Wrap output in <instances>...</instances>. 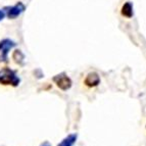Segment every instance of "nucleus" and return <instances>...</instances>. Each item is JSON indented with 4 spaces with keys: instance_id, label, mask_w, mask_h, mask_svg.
Returning <instances> with one entry per match:
<instances>
[{
    "instance_id": "nucleus-9",
    "label": "nucleus",
    "mask_w": 146,
    "mask_h": 146,
    "mask_svg": "<svg viewBox=\"0 0 146 146\" xmlns=\"http://www.w3.org/2000/svg\"><path fill=\"white\" fill-rule=\"evenodd\" d=\"M4 17H5V12L3 11V10L0 9V22H1V21L4 19Z\"/></svg>"
},
{
    "instance_id": "nucleus-8",
    "label": "nucleus",
    "mask_w": 146,
    "mask_h": 146,
    "mask_svg": "<svg viewBox=\"0 0 146 146\" xmlns=\"http://www.w3.org/2000/svg\"><path fill=\"white\" fill-rule=\"evenodd\" d=\"M12 58H13V60H15L17 64H21V66H22L25 62V54L22 52V50L17 49V50H15V52L12 53Z\"/></svg>"
},
{
    "instance_id": "nucleus-3",
    "label": "nucleus",
    "mask_w": 146,
    "mask_h": 146,
    "mask_svg": "<svg viewBox=\"0 0 146 146\" xmlns=\"http://www.w3.org/2000/svg\"><path fill=\"white\" fill-rule=\"evenodd\" d=\"M26 9V6L23 2H17V4L12 5V6H6L4 7L3 11L5 12V15L10 19V20H15L17 17H19L23 12Z\"/></svg>"
},
{
    "instance_id": "nucleus-4",
    "label": "nucleus",
    "mask_w": 146,
    "mask_h": 146,
    "mask_svg": "<svg viewBox=\"0 0 146 146\" xmlns=\"http://www.w3.org/2000/svg\"><path fill=\"white\" fill-rule=\"evenodd\" d=\"M53 82L62 91H68V89H71L72 84H73L71 78L68 77L64 73H61L53 77Z\"/></svg>"
},
{
    "instance_id": "nucleus-5",
    "label": "nucleus",
    "mask_w": 146,
    "mask_h": 146,
    "mask_svg": "<svg viewBox=\"0 0 146 146\" xmlns=\"http://www.w3.org/2000/svg\"><path fill=\"white\" fill-rule=\"evenodd\" d=\"M84 84H85L87 87H96L100 84V77L97 73L92 72V73H89L86 76L85 80H84Z\"/></svg>"
},
{
    "instance_id": "nucleus-7",
    "label": "nucleus",
    "mask_w": 146,
    "mask_h": 146,
    "mask_svg": "<svg viewBox=\"0 0 146 146\" xmlns=\"http://www.w3.org/2000/svg\"><path fill=\"white\" fill-rule=\"evenodd\" d=\"M77 138H78V134H76V133L70 134L63 139L57 146H73L75 144V142L77 141Z\"/></svg>"
},
{
    "instance_id": "nucleus-10",
    "label": "nucleus",
    "mask_w": 146,
    "mask_h": 146,
    "mask_svg": "<svg viewBox=\"0 0 146 146\" xmlns=\"http://www.w3.org/2000/svg\"><path fill=\"white\" fill-rule=\"evenodd\" d=\"M41 146H50V144H49L48 142H45V143H43Z\"/></svg>"
},
{
    "instance_id": "nucleus-1",
    "label": "nucleus",
    "mask_w": 146,
    "mask_h": 146,
    "mask_svg": "<svg viewBox=\"0 0 146 146\" xmlns=\"http://www.w3.org/2000/svg\"><path fill=\"white\" fill-rule=\"evenodd\" d=\"M21 83L20 77L13 70L9 68H4L0 70V84L1 85H11L17 87Z\"/></svg>"
},
{
    "instance_id": "nucleus-2",
    "label": "nucleus",
    "mask_w": 146,
    "mask_h": 146,
    "mask_svg": "<svg viewBox=\"0 0 146 146\" xmlns=\"http://www.w3.org/2000/svg\"><path fill=\"white\" fill-rule=\"evenodd\" d=\"M15 46V42L5 38L0 41V61L6 62L8 59V53Z\"/></svg>"
},
{
    "instance_id": "nucleus-6",
    "label": "nucleus",
    "mask_w": 146,
    "mask_h": 146,
    "mask_svg": "<svg viewBox=\"0 0 146 146\" xmlns=\"http://www.w3.org/2000/svg\"><path fill=\"white\" fill-rule=\"evenodd\" d=\"M121 13H122L123 17H128V19H131L133 15H134V11H133V4L132 2L128 1L122 6V9H121Z\"/></svg>"
}]
</instances>
